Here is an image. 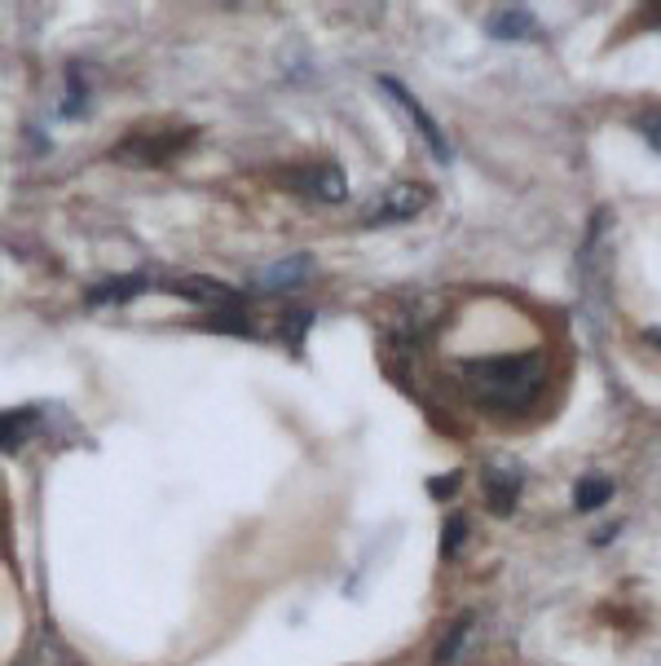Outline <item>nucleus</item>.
Masks as SVG:
<instances>
[{"label": "nucleus", "instance_id": "423d86ee", "mask_svg": "<svg viewBox=\"0 0 661 666\" xmlns=\"http://www.w3.org/2000/svg\"><path fill=\"white\" fill-rule=\"evenodd\" d=\"M608 498H613V481L608 476H582L573 485V508L578 513H595L600 504H608Z\"/></svg>", "mask_w": 661, "mask_h": 666}, {"label": "nucleus", "instance_id": "1a4fd4ad", "mask_svg": "<svg viewBox=\"0 0 661 666\" xmlns=\"http://www.w3.org/2000/svg\"><path fill=\"white\" fill-rule=\"evenodd\" d=\"M304 274H309V261H304V256H295L291 265H274V269L265 274V283H274V287L282 283V287H287V283H295V278H304Z\"/></svg>", "mask_w": 661, "mask_h": 666}, {"label": "nucleus", "instance_id": "6e6552de", "mask_svg": "<svg viewBox=\"0 0 661 666\" xmlns=\"http://www.w3.org/2000/svg\"><path fill=\"white\" fill-rule=\"evenodd\" d=\"M463 535H467V521H463V517H450V521H445V535H441V561H454Z\"/></svg>", "mask_w": 661, "mask_h": 666}, {"label": "nucleus", "instance_id": "9d476101", "mask_svg": "<svg viewBox=\"0 0 661 666\" xmlns=\"http://www.w3.org/2000/svg\"><path fill=\"white\" fill-rule=\"evenodd\" d=\"M463 631H467V618H463V622H454V627H450V635H445V644L437 648V662H441V666H445V662L454 657V648L463 644Z\"/></svg>", "mask_w": 661, "mask_h": 666}, {"label": "nucleus", "instance_id": "f03ea898", "mask_svg": "<svg viewBox=\"0 0 661 666\" xmlns=\"http://www.w3.org/2000/svg\"><path fill=\"white\" fill-rule=\"evenodd\" d=\"M428 204H432V191H428V186H419V182H402V186H389V195L367 213V221H371V226L410 221V217H419Z\"/></svg>", "mask_w": 661, "mask_h": 666}, {"label": "nucleus", "instance_id": "9b49d317", "mask_svg": "<svg viewBox=\"0 0 661 666\" xmlns=\"http://www.w3.org/2000/svg\"><path fill=\"white\" fill-rule=\"evenodd\" d=\"M639 128H643V137H648V141L661 150V111H648V115L639 119Z\"/></svg>", "mask_w": 661, "mask_h": 666}, {"label": "nucleus", "instance_id": "20e7f679", "mask_svg": "<svg viewBox=\"0 0 661 666\" xmlns=\"http://www.w3.org/2000/svg\"><path fill=\"white\" fill-rule=\"evenodd\" d=\"M525 472L517 463H489V481H485V498H489V513L512 517L517 513V498H521Z\"/></svg>", "mask_w": 661, "mask_h": 666}, {"label": "nucleus", "instance_id": "39448f33", "mask_svg": "<svg viewBox=\"0 0 661 666\" xmlns=\"http://www.w3.org/2000/svg\"><path fill=\"white\" fill-rule=\"evenodd\" d=\"M489 36L494 41H534L538 36V23L530 10H499L489 19Z\"/></svg>", "mask_w": 661, "mask_h": 666}, {"label": "nucleus", "instance_id": "0eeeda50", "mask_svg": "<svg viewBox=\"0 0 661 666\" xmlns=\"http://www.w3.org/2000/svg\"><path fill=\"white\" fill-rule=\"evenodd\" d=\"M32 437V411L0 415V450H19Z\"/></svg>", "mask_w": 661, "mask_h": 666}, {"label": "nucleus", "instance_id": "f257e3e1", "mask_svg": "<svg viewBox=\"0 0 661 666\" xmlns=\"http://www.w3.org/2000/svg\"><path fill=\"white\" fill-rule=\"evenodd\" d=\"M472 380H476V389H480V398H499V402H508V398H530V389L543 380V358L538 354H525V358H499V363H476L472 367Z\"/></svg>", "mask_w": 661, "mask_h": 666}, {"label": "nucleus", "instance_id": "7ed1b4c3", "mask_svg": "<svg viewBox=\"0 0 661 666\" xmlns=\"http://www.w3.org/2000/svg\"><path fill=\"white\" fill-rule=\"evenodd\" d=\"M380 89H384V93H393V97L406 106V115L415 119V128L428 137L432 159H437V163H450V141H445V133H441V128H437V119H432V115H428V111H424V106H419V102L406 93V84H402L397 76H380Z\"/></svg>", "mask_w": 661, "mask_h": 666}, {"label": "nucleus", "instance_id": "f8f14e48", "mask_svg": "<svg viewBox=\"0 0 661 666\" xmlns=\"http://www.w3.org/2000/svg\"><path fill=\"white\" fill-rule=\"evenodd\" d=\"M454 485H459V472H454V476H441V481H432V494H437V498H445Z\"/></svg>", "mask_w": 661, "mask_h": 666}]
</instances>
